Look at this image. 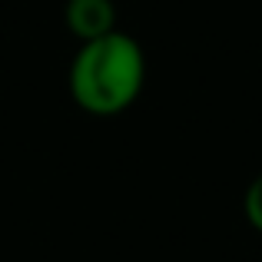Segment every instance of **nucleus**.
<instances>
[{"label":"nucleus","mask_w":262,"mask_h":262,"mask_svg":"<svg viewBox=\"0 0 262 262\" xmlns=\"http://www.w3.org/2000/svg\"><path fill=\"white\" fill-rule=\"evenodd\" d=\"M243 212H246V223L262 236V173L252 176V183L246 186V196H243Z\"/></svg>","instance_id":"3"},{"label":"nucleus","mask_w":262,"mask_h":262,"mask_svg":"<svg viewBox=\"0 0 262 262\" xmlns=\"http://www.w3.org/2000/svg\"><path fill=\"white\" fill-rule=\"evenodd\" d=\"M63 24L80 43L106 37L116 30V4L113 0H67Z\"/></svg>","instance_id":"2"},{"label":"nucleus","mask_w":262,"mask_h":262,"mask_svg":"<svg viewBox=\"0 0 262 262\" xmlns=\"http://www.w3.org/2000/svg\"><path fill=\"white\" fill-rule=\"evenodd\" d=\"M70 96L90 116H120L146 86V53L123 30L80 43L70 63Z\"/></svg>","instance_id":"1"}]
</instances>
